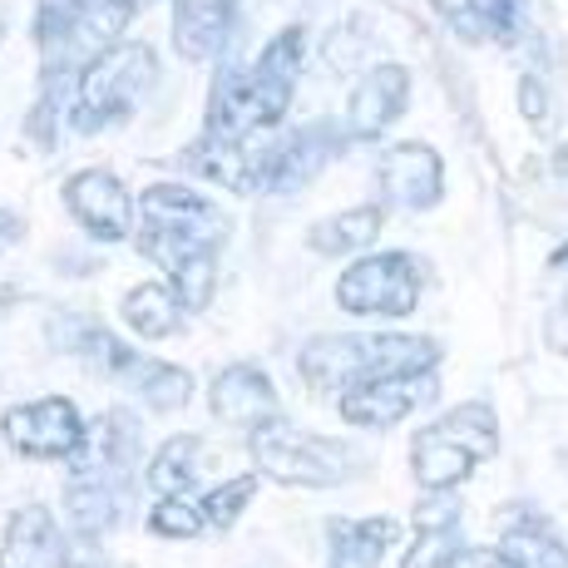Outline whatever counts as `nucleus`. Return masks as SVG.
<instances>
[{"label":"nucleus","instance_id":"f257e3e1","mask_svg":"<svg viewBox=\"0 0 568 568\" xmlns=\"http://www.w3.org/2000/svg\"><path fill=\"white\" fill-rule=\"evenodd\" d=\"M440 346L430 336H400V332H346V336H312L297 352V371L312 390L342 396L366 381L396 376V371H435Z\"/></svg>","mask_w":568,"mask_h":568},{"label":"nucleus","instance_id":"f03ea898","mask_svg":"<svg viewBox=\"0 0 568 568\" xmlns=\"http://www.w3.org/2000/svg\"><path fill=\"white\" fill-rule=\"evenodd\" d=\"M159 60L149 45L139 40H119V45H104L84 60V70L74 74V90H70V129L80 134H94V129L114 124L124 119L129 109L139 104V94L154 84Z\"/></svg>","mask_w":568,"mask_h":568},{"label":"nucleus","instance_id":"7ed1b4c3","mask_svg":"<svg viewBox=\"0 0 568 568\" xmlns=\"http://www.w3.org/2000/svg\"><path fill=\"white\" fill-rule=\"evenodd\" d=\"M499 455V415L485 400H465L450 415L415 435L410 465L420 489H455L460 479L475 475V465Z\"/></svg>","mask_w":568,"mask_h":568},{"label":"nucleus","instance_id":"20e7f679","mask_svg":"<svg viewBox=\"0 0 568 568\" xmlns=\"http://www.w3.org/2000/svg\"><path fill=\"white\" fill-rule=\"evenodd\" d=\"M139 247L154 262H169L183 247H223L227 217L217 203H207L203 193L183 189V183H154L139 199Z\"/></svg>","mask_w":568,"mask_h":568},{"label":"nucleus","instance_id":"39448f33","mask_svg":"<svg viewBox=\"0 0 568 568\" xmlns=\"http://www.w3.org/2000/svg\"><path fill=\"white\" fill-rule=\"evenodd\" d=\"M253 460L257 475L277 479V485H302V489H326V485H342L352 475V450L342 445L322 440V435H307L297 425H287L282 415L253 425Z\"/></svg>","mask_w":568,"mask_h":568},{"label":"nucleus","instance_id":"423d86ee","mask_svg":"<svg viewBox=\"0 0 568 568\" xmlns=\"http://www.w3.org/2000/svg\"><path fill=\"white\" fill-rule=\"evenodd\" d=\"M420 302V262L410 253H371L356 257L352 267L336 282V307L352 316H386V322H400V316L415 312Z\"/></svg>","mask_w":568,"mask_h":568},{"label":"nucleus","instance_id":"0eeeda50","mask_svg":"<svg viewBox=\"0 0 568 568\" xmlns=\"http://www.w3.org/2000/svg\"><path fill=\"white\" fill-rule=\"evenodd\" d=\"M435 390H440L435 386V371H396V376L342 390L336 410H342V420L362 425V430H390V425H400L420 406H430Z\"/></svg>","mask_w":568,"mask_h":568},{"label":"nucleus","instance_id":"6e6552de","mask_svg":"<svg viewBox=\"0 0 568 568\" xmlns=\"http://www.w3.org/2000/svg\"><path fill=\"white\" fill-rule=\"evenodd\" d=\"M0 430H6L10 450L26 455V460H70V450L84 435V420H80V410H74V400L45 396V400L10 406Z\"/></svg>","mask_w":568,"mask_h":568},{"label":"nucleus","instance_id":"1a4fd4ad","mask_svg":"<svg viewBox=\"0 0 568 568\" xmlns=\"http://www.w3.org/2000/svg\"><path fill=\"white\" fill-rule=\"evenodd\" d=\"M302 60H307V30L287 26L262 45V54L247 70V84H253V114L257 129H277L282 114L292 109V94H297V74Z\"/></svg>","mask_w":568,"mask_h":568},{"label":"nucleus","instance_id":"9d476101","mask_svg":"<svg viewBox=\"0 0 568 568\" xmlns=\"http://www.w3.org/2000/svg\"><path fill=\"white\" fill-rule=\"evenodd\" d=\"M64 203L80 217V227L100 243H124L134 233V199L129 189L104 169H80L64 179Z\"/></svg>","mask_w":568,"mask_h":568},{"label":"nucleus","instance_id":"9b49d317","mask_svg":"<svg viewBox=\"0 0 568 568\" xmlns=\"http://www.w3.org/2000/svg\"><path fill=\"white\" fill-rule=\"evenodd\" d=\"M376 183H381V199L386 203L425 213V207H435L445 199V163L430 144H396L381 154Z\"/></svg>","mask_w":568,"mask_h":568},{"label":"nucleus","instance_id":"f8f14e48","mask_svg":"<svg viewBox=\"0 0 568 568\" xmlns=\"http://www.w3.org/2000/svg\"><path fill=\"white\" fill-rule=\"evenodd\" d=\"M410 104V70L406 64H371L346 100V139H381Z\"/></svg>","mask_w":568,"mask_h":568},{"label":"nucleus","instance_id":"ddd939ff","mask_svg":"<svg viewBox=\"0 0 568 568\" xmlns=\"http://www.w3.org/2000/svg\"><path fill=\"white\" fill-rule=\"evenodd\" d=\"M139 455V425L129 410H104L94 425H84L80 445L70 450V475L74 479H114L134 465Z\"/></svg>","mask_w":568,"mask_h":568},{"label":"nucleus","instance_id":"4468645a","mask_svg":"<svg viewBox=\"0 0 568 568\" xmlns=\"http://www.w3.org/2000/svg\"><path fill=\"white\" fill-rule=\"evenodd\" d=\"M207 406H213V415L223 425H243V430H253V425L277 415V390H272V381H267L262 366L237 362V366H227V371L213 376Z\"/></svg>","mask_w":568,"mask_h":568},{"label":"nucleus","instance_id":"2eb2a0df","mask_svg":"<svg viewBox=\"0 0 568 568\" xmlns=\"http://www.w3.org/2000/svg\"><path fill=\"white\" fill-rule=\"evenodd\" d=\"M0 568H64V534L50 509H16L0 539Z\"/></svg>","mask_w":568,"mask_h":568},{"label":"nucleus","instance_id":"dca6fc26","mask_svg":"<svg viewBox=\"0 0 568 568\" xmlns=\"http://www.w3.org/2000/svg\"><path fill=\"white\" fill-rule=\"evenodd\" d=\"M332 154H336V129L332 124H307L302 134L282 139L267 193H297L302 183H312L316 173L326 169V159Z\"/></svg>","mask_w":568,"mask_h":568},{"label":"nucleus","instance_id":"f3484780","mask_svg":"<svg viewBox=\"0 0 568 568\" xmlns=\"http://www.w3.org/2000/svg\"><path fill=\"white\" fill-rule=\"evenodd\" d=\"M332 568H381L386 549L396 544L400 524L390 515H371V519H332Z\"/></svg>","mask_w":568,"mask_h":568},{"label":"nucleus","instance_id":"a211bd4d","mask_svg":"<svg viewBox=\"0 0 568 568\" xmlns=\"http://www.w3.org/2000/svg\"><path fill=\"white\" fill-rule=\"evenodd\" d=\"M386 227V203H362V207H346V213H332L307 233L312 253L322 257H346V253H362L381 237Z\"/></svg>","mask_w":568,"mask_h":568},{"label":"nucleus","instance_id":"6ab92c4d","mask_svg":"<svg viewBox=\"0 0 568 568\" xmlns=\"http://www.w3.org/2000/svg\"><path fill=\"white\" fill-rule=\"evenodd\" d=\"M227 16L217 0H173V45L183 60H213L227 40Z\"/></svg>","mask_w":568,"mask_h":568},{"label":"nucleus","instance_id":"aec40b11","mask_svg":"<svg viewBox=\"0 0 568 568\" xmlns=\"http://www.w3.org/2000/svg\"><path fill=\"white\" fill-rule=\"evenodd\" d=\"M119 316H124V326L134 336H144V342H163V336L179 332L183 302H179V292L163 287V282H144V287H134L124 302H119Z\"/></svg>","mask_w":568,"mask_h":568},{"label":"nucleus","instance_id":"412c9836","mask_svg":"<svg viewBox=\"0 0 568 568\" xmlns=\"http://www.w3.org/2000/svg\"><path fill=\"white\" fill-rule=\"evenodd\" d=\"M119 381H129V386L144 396L149 410H183L193 396V376L183 366H169V362H149V356H134V366L124 371Z\"/></svg>","mask_w":568,"mask_h":568},{"label":"nucleus","instance_id":"4be33fe9","mask_svg":"<svg viewBox=\"0 0 568 568\" xmlns=\"http://www.w3.org/2000/svg\"><path fill=\"white\" fill-rule=\"evenodd\" d=\"M169 287L179 292L183 312H203L217 292V247H183L169 262Z\"/></svg>","mask_w":568,"mask_h":568},{"label":"nucleus","instance_id":"5701e85b","mask_svg":"<svg viewBox=\"0 0 568 568\" xmlns=\"http://www.w3.org/2000/svg\"><path fill=\"white\" fill-rule=\"evenodd\" d=\"M499 554L515 568H568V549L544 519H515L499 539Z\"/></svg>","mask_w":568,"mask_h":568},{"label":"nucleus","instance_id":"b1692460","mask_svg":"<svg viewBox=\"0 0 568 568\" xmlns=\"http://www.w3.org/2000/svg\"><path fill=\"white\" fill-rule=\"evenodd\" d=\"M203 475V440L199 435H173L149 460V485L159 495H189V485Z\"/></svg>","mask_w":568,"mask_h":568},{"label":"nucleus","instance_id":"393cba45","mask_svg":"<svg viewBox=\"0 0 568 568\" xmlns=\"http://www.w3.org/2000/svg\"><path fill=\"white\" fill-rule=\"evenodd\" d=\"M64 519H70L80 534L100 539L104 529L119 524V495L104 485V479H74L70 495H64Z\"/></svg>","mask_w":568,"mask_h":568},{"label":"nucleus","instance_id":"a878e982","mask_svg":"<svg viewBox=\"0 0 568 568\" xmlns=\"http://www.w3.org/2000/svg\"><path fill=\"white\" fill-rule=\"evenodd\" d=\"M262 489V475L253 469V475H237V479H223L217 489H207V495L199 499L203 505V519H207V529H233L237 519H243V509L253 505V495Z\"/></svg>","mask_w":568,"mask_h":568},{"label":"nucleus","instance_id":"bb28decb","mask_svg":"<svg viewBox=\"0 0 568 568\" xmlns=\"http://www.w3.org/2000/svg\"><path fill=\"white\" fill-rule=\"evenodd\" d=\"M84 10H90V0H40V10H36V40H40V50H45V54L70 50Z\"/></svg>","mask_w":568,"mask_h":568},{"label":"nucleus","instance_id":"cd10ccee","mask_svg":"<svg viewBox=\"0 0 568 568\" xmlns=\"http://www.w3.org/2000/svg\"><path fill=\"white\" fill-rule=\"evenodd\" d=\"M149 529L159 539H193L199 529H207L203 505H193L189 495H159V505L149 509Z\"/></svg>","mask_w":568,"mask_h":568},{"label":"nucleus","instance_id":"c85d7f7f","mask_svg":"<svg viewBox=\"0 0 568 568\" xmlns=\"http://www.w3.org/2000/svg\"><path fill=\"white\" fill-rule=\"evenodd\" d=\"M455 559H460V524H435V529H415L400 568H455Z\"/></svg>","mask_w":568,"mask_h":568},{"label":"nucleus","instance_id":"c756f323","mask_svg":"<svg viewBox=\"0 0 568 568\" xmlns=\"http://www.w3.org/2000/svg\"><path fill=\"white\" fill-rule=\"evenodd\" d=\"M430 10L465 40V45H479L489 40V10L479 0H430Z\"/></svg>","mask_w":568,"mask_h":568},{"label":"nucleus","instance_id":"7c9ffc66","mask_svg":"<svg viewBox=\"0 0 568 568\" xmlns=\"http://www.w3.org/2000/svg\"><path fill=\"white\" fill-rule=\"evenodd\" d=\"M366 50H371L366 26L362 20H346V26H336L332 40H326V64H332V70H356Z\"/></svg>","mask_w":568,"mask_h":568},{"label":"nucleus","instance_id":"2f4dec72","mask_svg":"<svg viewBox=\"0 0 568 568\" xmlns=\"http://www.w3.org/2000/svg\"><path fill=\"white\" fill-rule=\"evenodd\" d=\"M519 114L529 124H549V90L539 74H519Z\"/></svg>","mask_w":568,"mask_h":568},{"label":"nucleus","instance_id":"473e14b6","mask_svg":"<svg viewBox=\"0 0 568 568\" xmlns=\"http://www.w3.org/2000/svg\"><path fill=\"white\" fill-rule=\"evenodd\" d=\"M519 16H524L519 0H495V6H489V30H495V40L515 45L519 40Z\"/></svg>","mask_w":568,"mask_h":568},{"label":"nucleus","instance_id":"72a5a7b5","mask_svg":"<svg viewBox=\"0 0 568 568\" xmlns=\"http://www.w3.org/2000/svg\"><path fill=\"white\" fill-rule=\"evenodd\" d=\"M549 346L559 356H568V292L559 297V307H554V316H549Z\"/></svg>","mask_w":568,"mask_h":568},{"label":"nucleus","instance_id":"f704fd0d","mask_svg":"<svg viewBox=\"0 0 568 568\" xmlns=\"http://www.w3.org/2000/svg\"><path fill=\"white\" fill-rule=\"evenodd\" d=\"M455 568H515V564H509L499 549H460Z\"/></svg>","mask_w":568,"mask_h":568},{"label":"nucleus","instance_id":"c9c22d12","mask_svg":"<svg viewBox=\"0 0 568 568\" xmlns=\"http://www.w3.org/2000/svg\"><path fill=\"white\" fill-rule=\"evenodd\" d=\"M20 237H26V217L10 213V207H0V253H6V247H16Z\"/></svg>","mask_w":568,"mask_h":568},{"label":"nucleus","instance_id":"e433bc0d","mask_svg":"<svg viewBox=\"0 0 568 568\" xmlns=\"http://www.w3.org/2000/svg\"><path fill=\"white\" fill-rule=\"evenodd\" d=\"M554 173H559V179H568V139L559 149H554Z\"/></svg>","mask_w":568,"mask_h":568},{"label":"nucleus","instance_id":"4c0bfd02","mask_svg":"<svg viewBox=\"0 0 568 568\" xmlns=\"http://www.w3.org/2000/svg\"><path fill=\"white\" fill-rule=\"evenodd\" d=\"M549 267H568V243H564V247H554V257H549Z\"/></svg>","mask_w":568,"mask_h":568},{"label":"nucleus","instance_id":"58836bf2","mask_svg":"<svg viewBox=\"0 0 568 568\" xmlns=\"http://www.w3.org/2000/svg\"><path fill=\"white\" fill-rule=\"evenodd\" d=\"M119 6H129V10H134V16H139V10H144V6H154V0H119Z\"/></svg>","mask_w":568,"mask_h":568}]
</instances>
